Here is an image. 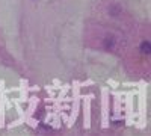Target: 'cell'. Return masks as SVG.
<instances>
[{"instance_id": "6da1fadb", "label": "cell", "mask_w": 151, "mask_h": 136, "mask_svg": "<svg viewBox=\"0 0 151 136\" xmlns=\"http://www.w3.org/2000/svg\"><path fill=\"white\" fill-rule=\"evenodd\" d=\"M141 50H142L144 53H147V55L151 52V45H150V42H148V41H144V42L141 44Z\"/></svg>"}]
</instances>
